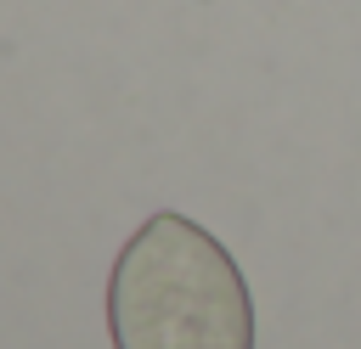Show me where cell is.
Here are the masks:
<instances>
[{
  "label": "cell",
  "instance_id": "cell-1",
  "mask_svg": "<svg viewBox=\"0 0 361 349\" xmlns=\"http://www.w3.org/2000/svg\"><path fill=\"white\" fill-rule=\"evenodd\" d=\"M113 349H254V293L214 231L147 214L107 270Z\"/></svg>",
  "mask_w": 361,
  "mask_h": 349
}]
</instances>
